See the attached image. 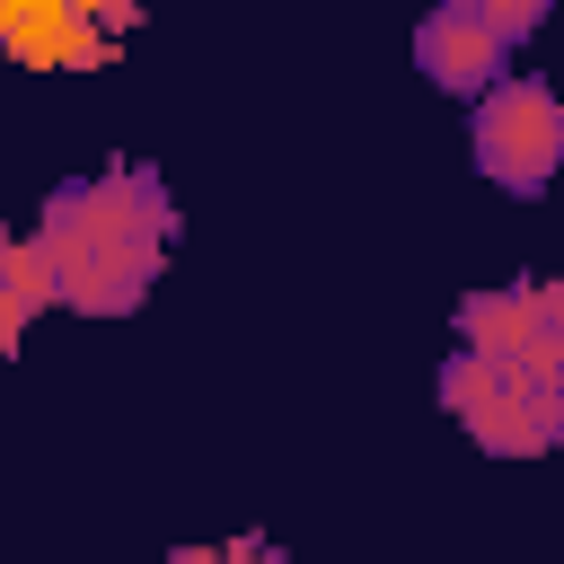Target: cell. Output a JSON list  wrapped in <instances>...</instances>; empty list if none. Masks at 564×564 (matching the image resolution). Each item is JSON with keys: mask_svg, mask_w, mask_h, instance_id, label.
<instances>
[{"mask_svg": "<svg viewBox=\"0 0 564 564\" xmlns=\"http://www.w3.org/2000/svg\"><path fill=\"white\" fill-rule=\"evenodd\" d=\"M44 282H53V308L70 317H132L176 247V203H167V176L141 167V159H106L88 176H62L26 229Z\"/></svg>", "mask_w": 564, "mask_h": 564, "instance_id": "1", "label": "cell"}, {"mask_svg": "<svg viewBox=\"0 0 564 564\" xmlns=\"http://www.w3.org/2000/svg\"><path fill=\"white\" fill-rule=\"evenodd\" d=\"M432 397L494 458H546V449H564V344H546L538 361L449 352L441 379H432Z\"/></svg>", "mask_w": 564, "mask_h": 564, "instance_id": "2", "label": "cell"}, {"mask_svg": "<svg viewBox=\"0 0 564 564\" xmlns=\"http://www.w3.org/2000/svg\"><path fill=\"white\" fill-rule=\"evenodd\" d=\"M467 159L502 194H546L564 176V97L546 79H529V70L494 79L467 106Z\"/></svg>", "mask_w": 564, "mask_h": 564, "instance_id": "3", "label": "cell"}, {"mask_svg": "<svg viewBox=\"0 0 564 564\" xmlns=\"http://www.w3.org/2000/svg\"><path fill=\"white\" fill-rule=\"evenodd\" d=\"M546 26V0H441L414 26V70L441 97H485L494 79H511V44Z\"/></svg>", "mask_w": 564, "mask_h": 564, "instance_id": "4", "label": "cell"}, {"mask_svg": "<svg viewBox=\"0 0 564 564\" xmlns=\"http://www.w3.org/2000/svg\"><path fill=\"white\" fill-rule=\"evenodd\" d=\"M458 352L476 361H538L546 344H564V282L555 273H520V282H485L449 308Z\"/></svg>", "mask_w": 564, "mask_h": 564, "instance_id": "5", "label": "cell"}, {"mask_svg": "<svg viewBox=\"0 0 564 564\" xmlns=\"http://www.w3.org/2000/svg\"><path fill=\"white\" fill-rule=\"evenodd\" d=\"M53 308V282H44V264H35V247L18 238L9 247V264H0V361L26 344V326Z\"/></svg>", "mask_w": 564, "mask_h": 564, "instance_id": "6", "label": "cell"}, {"mask_svg": "<svg viewBox=\"0 0 564 564\" xmlns=\"http://www.w3.org/2000/svg\"><path fill=\"white\" fill-rule=\"evenodd\" d=\"M167 564H291L273 538H220V546H176Z\"/></svg>", "mask_w": 564, "mask_h": 564, "instance_id": "7", "label": "cell"}, {"mask_svg": "<svg viewBox=\"0 0 564 564\" xmlns=\"http://www.w3.org/2000/svg\"><path fill=\"white\" fill-rule=\"evenodd\" d=\"M9 247H18V238H9V220H0V264H9Z\"/></svg>", "mask_w": 564, "mask_h": 564, "instance_id": "8", "label": "cell"}]
</instances>
